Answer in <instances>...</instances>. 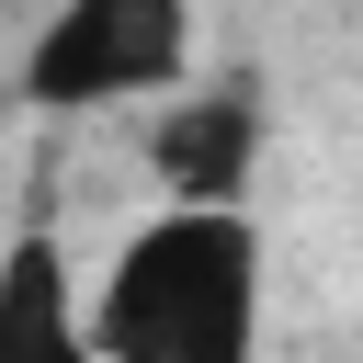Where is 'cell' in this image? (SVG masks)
Here are the masks:
<instances>
[{"instance_id":"6da1fadb","label":"cell","mask_w":363,"mask_h":363,"mask_svg":"<svg viewBox=\"0 0 363 363\" xmlns=\"http://www.w3.org/2000/svg\"><path fill=\"white\" fill-rule=\"evenodd\" d=\"M91 363H261V227L170 204L147 216L102 295H91Z\"/></svg>"},{"instance_id":"277c9868","label":"cell","mask_w":363,"mask_h":363,"mask_svg":"<svg viewBox=\"0 0 363 363\" xmlns=\"http://www.w3.org/2000/svg\"><path fill=\"white\" fill-rule=\"evenodd\" d=\"M0 363H91V329H79V272H68L57 227L0 238Z\"/></svg>"},{"instance_id":"7a4b0ae2","label":"cell","mask_w":363,"mask_h":363,"mask_svg":"<svg viewBox=\"0 0 363 363\" xmlns=\"http://www.w3.org/2000/svg\"><path fill=\"white\" fill-rule=\"evenodd\" d=\"M193 79V0H57L23 45L34 113H102V102H170Z\"/></svg>"},{"instance_id":"3957f363","label":"cell","mask_w":363,"mask_h":363,"mask_svg":"<svg viewBox=\"0 0 363 363\" xmlns=\"http://www.w3.org/2000/svg\"><path fill=\"white\" fill-rule=\"evenodd\" d=\"M147 170L170 204H204V216H238L250 204V170H261V91H170L159 125H147Z\"/></svg>"}]
</instances>
